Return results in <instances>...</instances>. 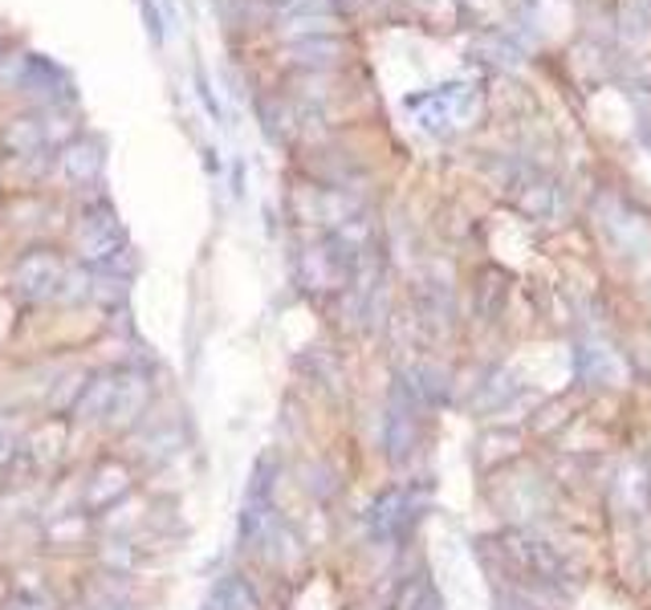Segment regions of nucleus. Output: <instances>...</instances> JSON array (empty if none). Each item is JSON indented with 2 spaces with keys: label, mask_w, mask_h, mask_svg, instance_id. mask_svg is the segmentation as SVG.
<instances>
[{
  "label": "nucleus",
  "mask_w": 651,
  "mask_h": 610,
  "mask_svg": "<svg viewBox=\"0 0 651 610\" xmlns=\"http://www.w3.org/2000/svg\"><path fill=\"white\" fill-rule=\"evenodd\" d=\"M415 383H395L391 386V403H387V420H383V448L387 456L403 465L415 448Z\"/></svg>",
  "instance_id": "f257e3e1"
},
{
  "label": "nucleus",
  "mask_w": 651,
  "mask_h": 610,
  "mask_svg": "<svg viewBox=\"0 0 651 610\" xmlns=\"http://www.w3.org/2000/svg\"><path fill=\"white\" fill-rule=\"evenodd\" d=\"M415 509H420V501L408 489H387L367 513V530H371L375 542H399L420 518Z\"/></svg>",
  "instance_id": "f03ea898"
},
{
  "label": "nucleus",
  "mask_w": 651,
  "mask_h": 610,
  "mask_svg": "<svg viewBox=\"0 0 651 610\" xmlns=\"http://www.w3.org/2000/svg\"><path fill=\"white\" fill-rule=\"evenodd\" d=\"M115 391H119V379H110V374L86 383L82 386V399H78V407H74V415L86 420V424H94V420H107L110 407H115Z\"/></svg>",
  "instance_id": "7ed1b4c3"
},
{
  "label": "nucleus",
  "mask_w": 651,
  "mask_h": 610,
  "mask_svg": "<svg viewBox=\"0 0 651 610\" xmlns=\"http://www.w3.org/2000/svg\"><path fill=\"white\" fill-rule=\"evenodd\" d=\"M127 489H131V477H127V468H119V465L98 468V472H94V480H90V489H86V504H90V509L115 504L119 497H127Z\"/></svg>",
  "instance_id": "20e7f679"
},
{
  "label": "nucleus",
  "mask_w": 651,
  "mask_h": 610,
  "mask_svg": "<svg viewBox=\"0 0 651 610\" xmlns=\"http://www.w3.org/2000/svg\"><path fill=\"white\" fill-rule=\"evenodd\" d=\"M143 403H147L143 379H122L119 391H115V407H110L107 424L110 427H131L134 420H139V412H143Z\"/></svg>",
  "instance_id": "39448f33"
},
{
  "label": "nucleus",
  "mask_w": 651,
  "mask_h": 610,
  "mask_svg": "<svg viewBox=\"0 0 651 610\" xmlns=\"http://www.w3.org/2000/svg\"><path fill=\"white\" fill-rule=\"evenodd\" d=\"M391 610H440V598H436V586L427 574H412V578H403L395 590V602Z\"/></svg>",
  "instance_id": "423d86ee"
},
{
  "label": "nucleus",
  "mask_w": 651,
  "mask_h": 610,
  "mask_svg": "<svg viewBox=\"0 0 651 610\" xmlns=\"http://www.w3.org/2000/svg\"><path fill=\"white\" fill-rule=\"evenodd\" d=\"M220 610H261V598H257V590L240 574H228L225 582L216 586V598H213Z\"/></svg>",
  "instance_id": "0eeeda50"
},
{
  "label": "nucleus",
  "mask_w": 651,
  "mask_h": 610,
  "mask_svg": "<svg viewBox=\"0 0 651 610\" xmlns=\"http://www.w3.org/2000/svg\"><path fill=\"white\" fill-rule=\"evenodd\" d=\"M4 610H54L45 590H13V598L4 602Z\"/></svg>",
  "instance_id": "6e6552de"
},
{
  "label": "nucleus",
  "mask_w": 651,
  "mask_h": 610,
  "mask_svg": "<svg viewBox=\"0 0 651 610\" xmlns=\"http://www.w3.org/2000/svg\"><path fill=\"white\" fill-rule=\"evenodd\" d=\"M102 562H107V566H115V570H131L134 566V549L127 542H110L107 549H102Z\"/></svg>",
  "instance_id": "1a4fd4ad"
},
{
  "label": "nucleus",
  "mask_w": 651,
  "mask_h": 610,
  "mask_svg": "<svg viewBox=\"0 0 651 610\" xmlns=\"http://www.w3.org/2000/svg\"><path fill=\"white\" fill-rule=\"evenodd\" d=\"M82 533H86V521H82V518H66V521H57L54 530H50V537H54V542H78Z\"/></svg>",
  "instance_id": "9d476101"
},
{
  "label": "nucleus",
  "mask_w": 651,
  "mask_h": 610,
  "mask_svg": "<svg viewBox=\"0 0 651 610\" xmlns=\"http://www.w3.org/2000/svg\"><path fill=\"white\" fill-rule=\"evenodd\" d=\"M94 610H127V602H122V598H98Z\"/></svg>",
  "instance_id": "9b49d317"
},
{
  "label": "nucleus",
  "mask_w": 651,
  "mask_h": 610,
  "mask_svg": "<svg viewBox=\"0 0 651 610\" xmlns=\"http://www.w3.org/2000/svg\"><path fill=\"white\" fill-rule=\"evenodd\" d=\"M0 439H9V420H0Z\"/></svg>",
  "instance_id": "f8f14e48"
},
{
  "label": "nucleus",
  "mask_w": 651,
  "mask_h": 610,
  "mask_svg": "<svg viewBox=\"0 0 651 610\" xmlns=\"http://www.w3.org/2000/svg\"><path fill=\"white\" fill-rule=\"evenodd\" d=\"M509 610H533V607H521V602H513V607H509Z\"/></svg>",
  "instance_id": "ddd939ff"
}]
</instances>
